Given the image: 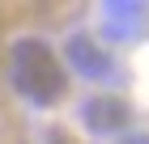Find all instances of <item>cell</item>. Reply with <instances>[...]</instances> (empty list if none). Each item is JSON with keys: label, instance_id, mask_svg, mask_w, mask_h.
Listing matches in <instances>:
<instances>
[{"label": "cell", "instance_id": "obj_1", "mask_svg": "<svg viewBox=\"0 0 149 144\" xmlns=\"http://www.w3.org/2000/svg\"><path fill=\"white\" fill-rule=\"evenodd\" d=\"M13 81H17V93L30 98L34 106H56L68 93V72L60 55L38 38H26L13 47Z\"/></svg>", "mask_w": 149, "mask_h": 144}, {"label": "cell", "instance_id": "obj_2", "mask_svg": "<svg viewBox=\"0 0 149 144\" xmlns=\"http://www.w3.org/2000/svg\"><path fill=\"white\" fill-rule=\"evenodd\" d=\"M85 119H90V127H119L124 123V110L119 106H102V102H90L85 106Z\"/></svg>", "mask_w": 149, "mask_h": 144}]
</instances>
